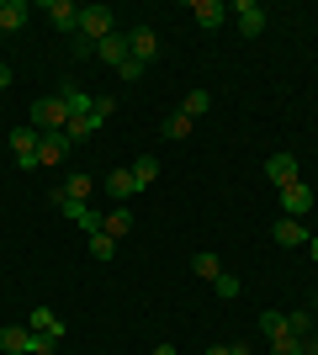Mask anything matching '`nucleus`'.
Segmentation results:
<instances>
[{"instance_id":"28","label":"nucleus","mask_w":318,"mask_h":355,"mask_svg":"<svg viewBox=\"0 0 318 355\" xmlns=\"http://www.w3.org/2000/svg\"><path fill=\"white\" fill-rule=\"evenodd\" d=\"M59 350V340H48V334H37V329H32V345H27V355H53Z\"/></svg>"},{"instance_id":"37","label":"nucleus","mask_w":318,"mask_h":355,"mask_svg":"<svg viewBox=\"0 0 318 355\" xmlns=\"http://www.w3.org/2000/svg\"><path fill=\"white\" fill-rule=\"evenodd\" d=\"M308 254H313V260H318V234H313V239H308Z\"/></svg>"},{"instance_id":"10","label":"nucleus","mask_w":318,"mask_h":355,"mask_svg":"<svg viewBox=\"0 0 318 355\" xmlns=\"http://www.w3.org/2000/svg\"><path fill=\"white\" fill-rule=\"evenodd\" d=\"M271 239H276V244H281V250H297V244H308V239H313V234H308V228H303V223H297V218H281V223H276V228H271Z\"/></svg>"},{"instance_id":"2","label":"nucleus","mask_w":318,"mask_h":355,"mask_svg":"<svg viewBox=\"0 0 318 355\" xmlns=\"http://www.w3.org/2000/svg\"><path fill=\"white\" fill-rule=\"evenodd\" d=\"M112 32H117L112 6H85V11H80V32H75V37H85V43H106Z\"/></svg>"},{"instance_id":"29","label":"nucleus","mask_w":318,"mask_h":355,"mask_svg":"<svg viewBox=\"0 0 318 355\" xmlns=\"http://www.w3.org/2000/svg\"><path fill=\"white\" fill-rule=\"evenodd\" d=\"M112 106H117V101H112V96H96V106H91V117L101 122V128H106V122H112Z\"/></svg>"},{"instance_id":"16","label":"nucleus","mask_w":318,"mask_h":355,"mask_svg":"<svg viewBox=\"0 0 318 355\" xmlns=\"http://www.w3.org/2000/svg\"><path fill=\"white\" fill-rule=\"evenodd\" d=\"M27 345H32V329H21V324H6V329H0V350L27 355Z\"/></svg>"},{"instance_id":"33","label":"nucleus","mask_w":318,"mask_h":355,"mask_svg":"<svg viewBox=\"0 0 318 355\" xmlns=\"http://www.w3.org/2000/svg\"><path fill=\"white\" fill-rule=\"evenodd\" d=\"M11 85V64H0V90Z\"/></svg>"},{"instance_id":"15","label":"nucleus","mask_w":318,"mask_h":355,"mask_svg":"<svg viewBox=\"0 0 318 355\" xmlns=\"http://www.w3.org/2000/svg\"><path fill=\"white\" fill-rule=\"evenodd\" d=\"M265 175H271L276 186H287V180H297V159H292V154H271V159H265Z\"/></svg>"},{"instance_id":"30","label":"nucleus","mask_w":318,"mask_h":355,"mask_svg":"<svg viewBox=\"0 0 318 355\" xmlns=\"http://www.w3.org/2000/svg\"><path fill=\"white\" fill-rule=\"evenodd\" d=\"M287 324V313H260V329H265V334H271V329H281Z\"/></svg>"},{"instance_id":"17","label":"nucleus","mask_w":318,"mask_h":355,"mask_svg":"<svg viewBox=\"0 0 318 355\" xmlns=\"http://www.w3.org/2000/svg\"><path fill=\"white\" fill-rule=\"evenodd\" d=\"M265 340H271V355H303V340H297V334H292L287 324H281V329H271Z\"/></svg>"},{"instance_id":"27","label":"nucleus","mask_w":318,"mask_h":355,"mask_svg":"<svg viewBox=\"0 0 318 355\" xmlns=\"http://www.w3.org/2000/svg\"><path fill=\"white\" fill-rule=\"evenodd\" d=\"M287 329L297 340H308V334H313V313H287Z\"/></svg>"},{"instance_id":"32","label":"nucleus","mask_w":318,"mask_h":355,"mask_svg":"<svg viewBox=\"0 0 318 355\" xmlns=\"http://www.w3.org/2000/svg\"><path fill=\"white\" fill-rule=\"evenodd\" d=\"M303 355H318V334H308V340H303Z\"/></svg>"},{"instance_id":"34","label":"nucleus","mask_w":318,"mask_h":355,"mask_svg":"<svg viewBox=\"0 0 318 355\" xmlns=\"http://www.w3.org/2000/svg\"><path fill=\"white\" fill-rule=\"evenodd\" d=\"M228 355H249V345H244V340H239V345H228Z\"/></svg>"},{"instance_id":"25","label":"nucleus","mask_w":318,"mask_h":355,"mask_svg":"<svg viewBox=\"0 0 318 355\" xmlns=\"http://www.w3.org/2000/svg\"><path fill=\"white\" fill-rule=\"evenodd\" d=\"M212 292L223 297V302H233V297H239L244 286H239V276H228V270H223V276H218V282H212Z\"/></svg>"},{"instance_id":"4","label":"nucleus","mask_w":318,"mask_h":355,"mask_svg":"<svg viewBox=\"0 0 318 355\" xmlns=\"http://www.w3.org/2000/svg\"><path fill=\"white\" fill-rule=\"evenodd\" d=\"M6 144H11V154H16V164H21V170H37V144H43V133H37V128H16Z\"/></svg>"},{"instance_id":"38","label":"nucleus","mask_w":318,"mask_h":355,"mask_svg":"<svg viewBox=\"0 0 318 355\" xmlns=\"http://www.w3.org/2000/svg\"><path fill=\"white\" fill-rule=\"evenodd\" d=\"M313 313H318V292H313Z\"/></svg>"},{"instance_id":"18","label":"nucleus","mask_w":318,"mask_h":355,"mask_svg":"<svg viewBox=\"0 0 318 355\" xmlns=\"http://www.w3.org/2000/svg\"><path fill=\"white\" fill-rule=\"evenodd\" d=\"M37 334H48V340H64V324H59V313H48V308H32V324Z\"/></svg>"},{"instance_id":"24","label":"nucleus","mask_w":318,"mask_h":355,"mask_svg":"<svg viewBox=\"0 0 318 355\" xmlns=\"http://www.w3.org/2000/svg\"><path fill=\"white\" fill-rule=\"evenodd\" d=\"M191 128H197V122L186 117V112H170L165 117V138H191Z\"/></svg>"},{"instance_id":"12","label":"nucleus","mask_w":318,"mask_h":355,"mask_svg":"<svg viewBox=\"0 0 318 355\" xmlns=\"http://www.w3.org/2000/svg\"><path fill=\"white\" fill-rule=\"evenodd\" d=\"M101 234H106V239H122V234H133V212H127V202H117L112 212H101Z\"/></svg>"},{"instance_id":"9","label":"nucleus","mask_w":318,"mask_h":355,"mask_svg":"<svg viewBox=\"0 0 318 355\" xmlns=\"http://www.w3.org/2000/svg\"><path fill=\"white\" fill-rule=\"evenodd\" d=\"M127 48H133L138 64H149L154 53H159V32H154V27H133V32H127Z\"/></svg>"},{"instance_id":"8","label":"nucleus","mask_w":318,"mask_h":355,"mask_svg":"<svg viewBox=\"0 0 318 355\" xmlns=\"http://www.w3.org/2000/svg\"><path fill=\"white\" fill-rule=\"evenodd\" d=\"M191 16H197L202 32H212V27H223V21H228V6H223V0H191Z\"/></svg>"},{"instance_id":"20","label":"nucleus","mask_w":318,"mask_h":355,"mask_svg":"<svg viewBox=\"0 0 318 355\" xmlns=\"http://www.w3.org/2000/svg\"><path fill=\"white\" fill-rule=\"evenodd\" d=\"M191 270H197L202 282H218V276H223V260H218V254H212V250H202L197 260H191Z\"/></svg>"},{"instance_id":"35","label":"nucleus","mask_w":318,"mask_h":355,"mask_svg":"<svg viewBox=\"0 0 318 355\" xmlns=\"http://www.w3.org/2000/svg\"><path fill=\"white\" fill-rule=\"evenodd\" d=\"M149 355H175V345H154V350Z\"/></svg>"},{"instance_id":"21","label":"nucleus","mask_w":318,"mask_h":355,"mask_svg":"<svg viewBox=\"0 0 318 355\" xmlns=\"http://www.w3.org/2000/svg\"><path fill=\"white\" fill-rule=\"evenodd\" d=\"M207 106H212V96H207V90H191V96L181 101V112H186L191 122H197V117H207Z\"/></svg>"},{"instance_id":"14","label":"nucleus","mask_w":318,"mask_h":355,"mask_svg":"<svg viewBox=\"0 0 318 355\" xmlns=\"http://www.w3.org/2000/svg\"><path fill=\"white\" fill-rule=\"evenodd\" d=\"M64 154H69V138H64V133H43V144H37V164H64Z\"/></svg>"},{"instance_id":"26","label":"nucleus","mask_w":318,"mask_h":355,"mask_svg":"<svg viewBox=\"0 0 318 355\" xmlns=\"http://www.w3.org/2000/svg\"><path fill=\"white\" fill-rule=\"evenodd\" d=\"M117 254V239H106V234H91V260H112Z\"/></svg>"},{"instance_id":"22","label":"nucleus","mask_w":318,"mask_h":355,"mask_svg":"<svg viewBox=\"0 0 318 355\" xmlns=\"http://www.w3.org/2000/svg\"><path fill=\"white\" fill-rule=\"evenodd\" d=\"M133 175H138V191H143V186H154V180H159V159H154V154H143V159L133 164Z\"/></svg>"},{"instance_id":"7","label":"nucleus","mask_w":318,"mask_h":355,"mask_svg":"<svg viewBox=\"0 0 318 355\" xmlns=\"http://www.w3.org/2000/svg\"><path fill=\"white\" fill-rule=\"evenodd\" d=\"M101 191L112 196V207H117V202H127V196H138V175H133V170H112V175L101 180Z\"/></svg>"},{"instance_id":"13","label":"nucleus","mask_w":318,"mask_h":355,"mask_svg":"<svg viewBox=\"0 0 318 355\" xmlns=\"http://www.w3.org/2000/svg\"><path fill=\"white\" fill-rule=\"evenodd\" d=\"M27 0H0V32H21L27 27Z\"/></svg>"},{"instance_id":"19","label":"nucleus","mask_w":318,"mask_h":355,"mask_svg":"<svg viewBox=\"0 0 318 355\" xmlns=\"http://www.w3.org/2000/svg\"><path fill=\"white\" fill-rule=\"evenodd\" d=\"M91 133H101V122H96L91 112H85V117H69V128H64V138H69V144H80V138H91Z\"/></svg>"},{"instance_id":"6","label":"nucleus","mask_w":318,"mask_h":355,"mask_svg":"<svg viewBox=\"0 0 318 355\" xmlns=\"http://www.w3.org/2000/svg\"><path fill=\"white\" fill-rule=\"evenodd\" d=\"M96 59L112 64V69H122V64L133 59V48H127V32H112L106 43H96Z\"/></svg>"},{"instance_id":"31","label":"nucleus","mask_w":318,"mask_h":355,"mask_svg":"<svg viewBox=\"0 0 318 355\" xmlns=\"http://www.w3.org/2000/svg\"><path fill=\"white\" fill-rule=\"evenodd\" d=\"M117 74H122V80H143V64H138V59H127Z\"/></svg>"},{"instance_id":"23","label":"nucleus","mask_w":318,"mask_h":355,"mask_svg":"<svg viewBox=\"0 0 318 355\" xmlns=\"http://www.w3.org/2000/svg\"><path fill=\"white\" fill-rule=\"evenodd\" d=\"M91 191H96V180H91V175H80V170H75L69 180H64V196H75V202H85Z\"/></svg>"},{"instance_id":"3","label":"nucleus","mask_w":318,"mask_h":355,"mask_svg":"<svg viewBox=\"0 0 318 355\" xmlns=\"http://www.w3.org/2000/svg\"><path fill=\"white\" fill-rule=\"evenodd\" d=\"M281 191V218H297L303 223L308 212H313V191H308L303 180H287V186H276Z\"/></svg>"},{"instance_id":"11","label":"nucleus","mask_w":318,"mask_h":355,"mask_svg":"<svg viewBox=\"0 0 318 355\" xmlns=\"http://www.w3.org/2000/svg\"><path fill=\"white\" fill-rule=\"evenodd\" d=\"M43 16H48V21H53L59 32H80V11L69 6V0H48V6H43Z\"/></svg>"},{"instance_id":"5","label":"nucleus","mask_w":318,"mask_h":355,"mask_svg":"<svg viewBox=\"0 0 318 355\" xmlns=\"http://www.w3.org/2000/svg\"><path fill=\"white\" fill-rule=\"evenodd\" d=\"M228 16L239 21V32H244V37L265 32V6H260V0H239V6H228Z\"/></svg>"},{"instance_id":"1","label":"nucleus","mask_w":318,"mask_h":355,"mask_svg":"<svg viewBox=\"0 0 318 355\" xmlns=\"http://www.w3.org/2000/svg\"><path fill=\"white\" fill-rule=\"evenodd\" d=\"M32 128L37 133H64L69 128V101L64 96H43V101L32 106Z\"/></svg>"},{"instance_id":"36","label":"nucleus","mask_w":318,"mask_h":355,"mask_svg":"<svg viewBox=\"0 0 318 355\" xmlns=\"http://www.w3.org/2000/svg\"><path fill=\"white\" fill-rule=\"evenodd\" d=\"M207 355H228V345H207Z\"/></svg>"}]
</instances>
